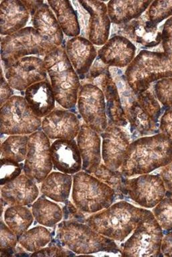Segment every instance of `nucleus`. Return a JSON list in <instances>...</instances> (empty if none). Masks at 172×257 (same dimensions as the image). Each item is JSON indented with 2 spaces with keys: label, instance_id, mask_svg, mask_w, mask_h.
I'll use <instances>...</instances> for the list:
<instances>
[{
  "label": "nucleus",
  "instance_id": "obj_18",
  "mask_svg": "<svg viewBox=\"0 0 172 257\" xmlns=\"http://www.w3.org/2000/svg\"><path fill=\"white\" fill-rule=\"evenodd\" d=\"M79 4L89 14V40L96 46H103L109 40L111 20L105 2L87 0Z\"/></svg>",
  "mask_w": 172,
  "mask_h": 257
},
{
  "label": "nucleus",
  "instance_id": "obj_12",
  "mask_svg": "<svg viewBox=\"0 0 172 257\" xmlns=\"http://www.w3.org/2000/svg\"><path fill=\"white\" fill-rule=\"evenodd\" d=\"M122 195L144 208H153L165 197L163 181L159 174H143L125 178Z\"/></svg>",
  "mask_w": 172,
  "mask_h": 257
},
{
  "label": "nucleus",
  "instance_id": "obj_33",
  "mask_svg": "<svg viewBox=\"0 0 172 257\" xmlns=\"http://www.w3.org/2000/svg\"><path fill=\"white\" fill-rule=\"evenodd\" d=\"M29 142V136L18 135L9 137L1 146L2 158L23 162L27 158Z\"/></svg>",
  "mask_w": 172,
  "mask_h": 257
},
{
  "label": "nucleus",
  "instance_id": "obj_44",
  "mask_svg": "<svg viewBox=\"0 0 172 257\" xmlns=\"http://www.w3.org/2000/svg\"><path fill=\"white\" fill-rule=\"evenodd\" d=\"M13 88L8 82L6 78L4 77L3 72L1 76V106L8 101L13 96Z\"/></svg>",
  "mask_w": 172,
  "mask_h": 257
},
{
  "label": "nucleus",
  "instance_id": "obj_15",
  "mask_svg": "<svg viewBox=\"0 0 172 257\" xmlns=\"http://www.w3.org/2000/svg\"><path fill=\"white\" fill-rule=\"evenodd\" d=\"M44 60L37 56H27L18 60L7 69L5 78L14 89L24 91L29 86L47 79Z\"/></svg>",
  "mask_w": 172,
  "mask_h": 257
},
{
  "label": "nucleus",
  "instance_id": "obj_19",
  "mask_svg": "<svg viewBox=\"0 0 172 257\" xmlns=\"http://www.w3.org/2000/svg\"><path fill=\"white\" fill-rule=\"evenodd\" d=\"M136 46L129 39L113 36L98 51V58L108 67L124 68L135 58Z\"/></svg>",
  "mask_w": 172,
  "mask_h": 257
},
{
  "label": "nucleus",
  "instance_id": "obj_27",
  "mask_svg": "<svg viewBox=\"0 0 172 257\" xmlns=\"http://www.w3.org/2000/svg\"><path fill=\"white\" fill-rule=\"evenodd\" d=\"M33 28L47 41L53 45L61 46L64 41V34L57 18L51 7L44 3L32 16Z\"/></svg>",
  "mask_w": 172,
  "mask_h": 257
},
{
  "label": "nucleus",
  "instance_id": "obj_46",
  "mask_svg": "<svg viewBox=\"0 0 172 257\" xmlns=\"http://www.w3.org/2000/svg\"><path fill=\"white\" fill-rule=\"evenodd\" d=\"M23 2V4H25L26 7H27L28 10H29L30 14H31V16H33L34 14L35 13L36 11L45 2L43 1H22Z\"/></svg>",
  "mask_w": 172,
  "mask_h": 257
},
{
  "label": "nucleus",
  "instance_id": "obj_30",
  "mask_svg": "<svg viewBox=\"0 0 172 257\" xmlns=\"http://www.w3.org/2000/svg\"><path fill=\"white\" fill-rule=\"evenodd\" d=\"M48 4L53 12L63 33L69 37H77L81 33V27L77 12L71 2L67 0H52Z\"/></svg>",
  "mask_w": 172,
  "mask_h": 257
},
{
  "label": "nucleus",
  "instance_id": "obj_14",
  "mask_svg": "<svg viewBox=\"0 0 172 257\" xmlns=\"http://www.w3.org/2000/svg\"><path fill=\"white\" fill-rule=\"evenodd\" d=\"M51 150V142L45 133L37 131L30 135L24 172L39 184L45 180L53 169Z\"/></svg>",
  "mask_w": 172,
  "mask_h": 257
},
{
  "label": "nucleus",
  "instance_id": "obj_28",
  "mask_svg": "<svg viewBox=\"0 0 172 257\" xmlns=\"http://www.w3.org/2000/svg\"><path fill=\"white\" fill-rule=\"evenodd\" d=\"M151 1L113 0L107 4L108 14L112 23L121 26L139 18L149 8Z\"/></svg>",
  "mask_w": 172,
  "mask_h": 257
},
{
  "label": "nucleus",
  "instance_id": "obj_32",
  "mask_svg": "<svg viewBox=\"0 0 172 257\" xmlns=\"http://www.w3.org/2000/svg\"><path fill=\"white\" fill-rule=\"evenodd\" d=\"M34 218L33 212L25 206H11L5 212L6 224L18 237L28 230Z\"/></svg>",
  "mask_w": 172,
  "mask_h": 257
},
{
  "label": "nucleus",
  "instance_id": "obj_24",
  "mask_svg": "<svg viewBox=\"0 0 172 257\" xmlns=\"http://www.w3.org/2000/svg\"><path fill=\"white\" fill-rule=\"evenodd\" d=\"M39 195L35 181L27 175H21L1 189L2 201L11 206H27L35 202Z\"/></svg>",
  "mask_w": 172,
  "mask_h": 257
},
{
  "label": "nucleus",
  "instance_id": "obj_4",
  "mask_svg": "<svg viewBox=\"0 0 172 257\" xmlns=\"http://www.w3.org/2000/svg\"><path fill=\"white\" fill-rule=\"evenodd\" d=\"M150 88L138 94L132 90L122 93V105L134 138L160 133L159 120L164 108Z\"/></svg>",
  "mask_w": 172,
  "mask_h": 257
},
{
  "label": "nucleus",
  "instance_id": "obj_45",
  "mask_svg": "<svg viewBox=\"0 0 172 257\" xmlns=\"http://www.w3.org/2000/svg\"><path fill=\"white\" fill-rule=\"evenodd\" d=\"M161 252L163 256H172V231L166 232L163 235Z\"/></svg>",
  "mask_w": 172,
  "mask_h": 257
},
{
  "label": "nucleus",
  "instance_id": "obj_29",
  "mask_svg": "<svg viewBox=\"0 0 172 257\" xmlns=\"http://www.w3.org/2000/svg\"><path fill=\"white\" fill-rule=\"evenodd\" d=\"M73 178L63 172H52L43 181L41 192L57 202H65L69 198Z\"/></svg>",
  "mask_w": 172,
  "mask_h": 257
},
{
  "label": "nucleus",
  "instance_id": "obj_9",
  "mask_svg": "<svg viewBox=\"0 0 172 257\" xmlns=\"http://www.w3.org/2000/svg\"><path fill=\"white\" fill-rule=\"evenodd\" d=\"M164 232L151 212L136 226L133 234L122 244V256H163L161 246Z\"/></svg>",
  "mask_w": 172,
  "mask_h": 257
},
{
  "label": "nucleus",
  "instance_id": "obj_34",
  "mask_svg": "<svg viewBox=\"0 0 172 257\" xmlns=\"http://www.w3.org/2000/svg\"><path fill=\"white\" fill-rule=\"evenodd\" d=\"M51 240V233L44 226L34 227L19 237V244L26 250L33 252L47 246Z\"/></svg>",
  "mask_w": 172,
  "mask_h": 257
},
{
  "label": "nucleus",
  "instance_id": "obj_6",
  "mask_svg": "<svg viewBox=\"0 0 172 257\" xmlns=\"http://www.w3.org/2000/svg\"><path fill=\"white\" fill-rule=\"evenodd\" d=\"M57 238L63 246L77 254L121 252L113 240L96 232L89 225L77 221L66 220L60 223Z\"/></svg>",
  "mask_w": 172,
  "mask_h": 257
},
{
  "label": "nucleus",
  "instance_id": "obj_7",
  "mask_svg": "<svg viewBox=\"0 0 172 257\" xmlns=\"http://www.w3.org/2000/svg\"><path fill=\"white\" fill-rule=\"evenodd\" d=\"M117 194L114 189L85 172L73 176L72 198L79 210L95 214L111 206Z\"/></svg>",
  "mask_w": 172,
  "mask_h": 257
},
{
  "label": "nucleus",
  "instance_id": "obj_17",
  "mask_svg": "<svg viewBox=\"0 0 172 257\" xmlns=\"http://www.w3.org/2000/svg\"><path fill=\"white\" fill-rule=\"evenodd\" d=\"M81 126L79 118L73 112L57 109L44 117L41 127L51 140H72L77 138Z\"/></svg>",
  "mask_w": 172,
  "mask_h": 257
},
{
  "label": "nucleus",
  "instance_id": "obj_25",
  "mask_svg": "<svg viewBox=\"0 0 172 257\" xmlns=\"http://www.w3.org/2000/svg\"><path fill=\"white\" fill-rule=\"evenodd\" d=\"M30 12L19 0H4L0 4L1 35H12L23 30L29 22Z\"/></svg>",
  "mask_w": 172,
  "mask_h": 257
},
{
  "label": "nucleus",
  "instance_id": "obj_26",
  "mask_svg": "<svg viewBox=\"0 0 172 257\" xmlns=\"http://www.w3.org/2000/svg\"><path fill=\"white\" fill-rule=\"evenodd\" d=\"M25 98L34 113L40 118L51 113L57 101L51 82L47 79L29 86L25 90Z\"/></svg>",
  "mask_w": 172,
  "mask_h": 257
},
{
  "label": "nucleus",
  "instance_id": "obj_2",
  "mask_svg": "<svg viewBox=\"0 0 172 257\" xmlns=\"http://www.w3.org/2000/svg\"><path fill=\"white\" fill-rule=\"evenodd\" d=\"M171 162L172 140L159 133L131 143L119 171L128 178L150 174Z\"/></svg>",
  "mask_w": 172,
  "mask_h": 257
},
{
  "label": "nucleus",
  "instance_id": "obj_8",
  "mask_svg": "<svg viewBox=\"0 0 172 257\" xmlns=\"http://www.w3.org/2000/svg\"><path fill=\"white\" fill-rule=\"evenodd\" d=\"M57 46L47 41L33 27H26L1 40V58L7 70L21 58L45 56Z\"/></svg>",
  "mask_w": 172,
  "mask_h": 257
},
{
  "label": "nucleus",
  "instance_id": "obj_37",
  "mask_svg": "<svg viewBox=\"0 0 172 257\" xmlns=\"http://www.w3.org/2000/svg\"><path fill=\"white\" fill-rule=\"evenodd\" d=\"M152 212L164 232L172 231V198L165 197Z\"/></svg>",
  "mask_w": 172,
  "mask_h": 257
},
{
  "label": "nucleus",
  "instance_id": "obj_1",
  "mask_svg": "<svg viewBox=\"0 0 172 257\" xmlns=\"http://www.w3.org/2000/svg\"><path fill=\"white\" fill-rule=\"evenodd\" d=\"M162 52L141 50L125 72V78L135 94L149 89L161 78L172 77V16L161 31Z\"/></svg>",
  "mask_w": 172,
  "mask_h": 257
},
{
  "label": "nucleus",
  "instance_id": "obj_31",
  "mask_svg": "<svg viewBox=\"0 0 172 257\" xmlns=\"http://www.w3.org/2000/svg\"><path fill=\"white\" fill-rule=\"evenodd\" d=\"M32 212L37 222L50 228L61 222L63 217L61 207L43 196L34 202Z\"/></svg>",
  "mask_w": 172,
  "mask_h": 257
},
{
  "label": "nucleus",
  "instance_id": "obj_20",
  "mask_svg": "<svg viewBox=\"0 0 172 257\" xmlns=\"http://www.w3.org/2000/svg\"><path fill=\"white\" fill-rule=\"evenodd\" d=\"M77 146L83 161V170L94 174L101 165V138L95 130L83 124L77 137Z\"/></svg>",
  "mask_w": 172,
  "mask_h": 257
},
{
  "label": "nucleus",
  "instance_id": "obj_43",
  "mask_svg": "<svg viewBox=\"0 0 172 257\" xmlns=\"http://www.w3.org/2000/svg\"><path fill=\"white\" fill-rule=\"evenodd\" d=\"M163 181L166 190L165 197L172 198V162L161 168L159 173Z\"/></svg>",
  "mask_w": 172,
  "mask_h": 257
},
{
  "label": "nucleus",
  "instance_id": "obj_42",
  "mask_svg": "<svg viewBox=\"0 0 172 257\" xmlns=\"http://www.w3.org/2000/svg\"><path fill=\"white\" fill-rule=\"evenodd\" d=\"M73 255L70 254L68 251L64 250L61 247L55 246V245H51L47 248L41 249V250L37 251V252L33 253V256H65Z\"/></svg>",
  "mask_w": 172,
  "mask_h": 257
},
{
  "label": "nucleus",
  "instance_id": "obj_21",
  "mask_svg": "<svg viewBox=\"0 0 172 257\" xmlns=\"http://www.w3.org/2000/svg\"><path fill=\"white\" fill-rule=\"evenodd\" d=\"M65 51L79 78L84 79L98 56L94 44L87 38L77 36L68 40Z\"/></svg>",
  "mask_w": 172,
  "mask_h": 257
},
{
  "label": "nucleus",
  "instance_id": "obj_3",
  "mask_svg": "<svg viewBox=\"0 0 172 257\" xmlns=\"http://www.w3.org/2000/svg\"><path fill=\"white\" fill-rule=\"evenodd\" d=\"M150 212L122 200L88 217L86 223L99 234L123 242Z\"/></svg>",
  "mask_w": 172,
  "mask_h": 257
},
{
  "label": "nucleus",
  "instance_id": "obj_10",
  "mask_svg": "<svg viewBox=\"0 0 172 257\" xmlns=\"http://www.w3.org/2000/svg\"><path fill=\"white\" fill-rule=\"evenodd\" d=\"M41 126V118L34 113L23 96H13L1 106L2 135L32 134L39 131Z\"/></svg>",
  "mask_w": 172,
  "mask_h": 257
},
{
  "label": "nucleus",
  "instance_id": "obj_16",
  "mask_svg": "<svg viewBox=\"0 0 172 257\" xmlns=\"http://www.w3.org/2000/svg\"><path fill=\"white\" fill-rule=\"evenodd\" d=\"M101 136L103 139L101 154L104 164L112 170H119L129 147V134L122 126L108 123Z\"/></svg>",
  "mask_w": 172,
  "mask_h": 257
},
{
  "label": "nucleus",
  "instance_id": "obj_5",
  "mask_svg": "<svg viewBox=\"0 0 172 257\" xmlns=\"http://www.w3.org/2000/svg\"><path fill=\"white\" fill-rule=\"evenodd\" d=\"M46 69L56 100L65 109H72L77 104L81 82L67 57L65 46L62 45L45 56Z\"/></svg>",
  "mask_w": 172,
  "mask_h": 257
},
{
  "label": "nucleus",
  "instance_id": "obj_38",
  "mask_svg": "<svg viewBox=\"0 0 172 257\" xmlns=\"http://www.w3.org/2000/svg\"><path fill=\"white\" fill-rule=\"evenodd\" d=\"M153 92L163 108L172 106V77L161 78L155 82Z\"/></svg>",
  "mask_w": 172,
  "mask_h": 257
},
{
  "label": "nucleus",
  "instance_id": "obj_13",
  "mask_svg": "<svg viewBox=\"0 0 172 257\" xmlns=\"http://www.w3.org/2000/svg\"><path fill=\"white\" fill-rule=\"evenodd\" d=\"M77 105L86 124L100 135L105 132L108 126L107 106L105 95L98 86L91 83L82 85Z\"/></svg>",
  "mask_w": 172,
  "mask_h": 257
},
{
  "label": "nucleus",
  "instance_id": "obj_41",
  "mask_svg": "<svg viewBox=\"0 0 172 257\" xmlns=\"http://www.w3.org/2000/svg\"><path fill=\"white\" fill-rule=\"evenodd\" d=\"M159 132L172 140V106L164 108L159 120Z\"/></svg>",
  "mask_w": 172,
  "mask_h": 257
},
{
  "label": "nucleus",
  "instance_id": "obj_40",
  "mask_svg": "<svg viewBox=\"0 0 172 257\" xmlns=\"http://www.w3.org/2000/svg\"><path fill=\"white\" fill-rule=\"evenodd\" d=\"M6 224H7L2 221L1 251L2 254L5 252V256H9L13 254L14 249L19 242V238L17 235Z\"/></svg>",
  "mask_w": 172,
  "mask_h": 257
},
{
  "label": "nucleus",
  "instance_id": "obj_39",
  "mask_svg": "<svg viewBox=\"0 0 172 257\" xmlns=\"http://www.w3.org/2000/svg\"><path fill=\"white\" fill-rule=\"evenodd\" d=\"M22 173L21 165L15 161L1 158V185L8 184L18 177Z\"/></svg>",
  "mask_w": 172,
  "mask_h": 257
},
{
  "label": "nucleus",
  "instance_id": "obj_22",
  "mask_svg": "<svg viewBox=\"0 0 172 257\" xmlns=\"http://www.w3.org/2000/svg\"><path fill=\"white\" fill-rule=\"evenodd\" d=\"M51 158L56 170L76 174L83 168V161L77 143L74 140H57L51 145Z\"/></svg>",
  "mask_w": 172,
  "mask_h": 257
},
{
  "label": "nucleus",
  "instance_id": "obj_11",
  "mask_svg": "<svg viewBox=\"0 0 172 257\" xmlns=\"http://www.w3.org/2000/svg\"><path fill=\"white\" fill-rule=\"evenodd\" d=\"M109 67L100 62H94L85 78L103 91L105 95L108 123L124 127L128 123L125 110L122 105L117 84L114 82Z\"/></svg>",
  "mask_w": 172,
  "mask_h": 257
},
{
  "label": "nucleus",
  "instance_id": "obj_35",
  "mask_svg": "<svg viewBox=\"0 0 172 257\" xmlns=\"http://www.w3.org/2000/svg\"><path fill=\"white\" fill-rule=\"evenodd\" d=\"M93 174L102 182L114 189L117 196H119L120 199L123 198L121 191L126 177L124 176L119 170H112L107 168L105 164H101Z\"/></svg>",
  "mask_w": 172,
  "mask_h": 257
},
{
  "label": "nucleus",
  "instance_id": "obj_23",
  "mask_svg": "<svg viewBox=\"0 0 172 257\" xmlns=\"http://www.w3.org/2000/svg\"><path fill=\"white\" fill-rule=\"evenodd\" d=\"M157 26L141 16L119 26L117 35L124 36L142 48H154L161 42V32L158 30Z\"/></svg>",
  "mask_w": 172,
  "mask_h": 257
},
{
  "label": "nucleus",
  "instance_id": "obj_36",
  "mask_svg": "<svg viewBox=\"0 0 172 257\" xmlns=\"http://www.w3.org/2000/svg\"><path fill=\"white\" fill-rule=\"evenodd\" d=\"M171 16L172 1L161 0L152 2L143 17L151 23L157 26L160 22Z\"/></svg>",
  "mask_w": 172,
  "mask_h": 257
}]
</instances>
